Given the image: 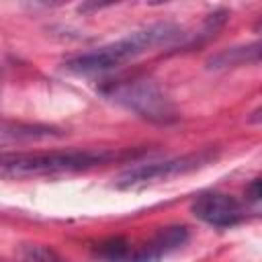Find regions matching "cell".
Listing matches in <instances>:
<instances>
[{
	"mask_svg": "<svg viewBox=\"0 0 262 262\" xmlns=\"http://www.w3.org/2000/svg\"><path fill=\"white\" fill-rule=\"evenodd\" d=\"M182 37V29L172 23H156L145 29L133 31L108 45H102L98 49H92L88 53H80L72 59H68L66 68L78 74H98L108 72L113 68H119L151 49L174 45Z\"/></svg>",
	"mask_w": 262,
	"mask_h": 262,
	"instance_id": "obj_1",
	"label": "cell"
},
{
	"mask_svg": "<svg viewBox=\"0 0 262 262\" xmlns=\"http://www.w3.org/2000/svg\"><path fill=\"white\" fill-rule=\"evenodd\" d=\"M117 158L106 149H68V151H16L0 154V174L6 176H39L78 172Z\"/></svg>",
	"mask_w": 262,
	"mask_h": 262,
	"instance_id": "obj_2",
	"label": "cell"
},
{
	"mask_svg": "<svg viewBox=\"0 0 262 262\" xmlns=\"http://www.w3.org/2000/svg\"><path fill=\"white\" fill-rule=\"evenodd\" d=\"M111 96L127 106L129 111L137 113L143 119L158 121V123H168L172 121L174 108L170 100L162 94V90L149 82V80H133V82H123L117 88H113Z\"/></svg>",
	"mask_w": 262,
	"mask_h": 262,
	"instance_id": "obj_3",
	"label": "cell"
},
{
	"mask_svg": "<svg viewBox=\"0 0 262 262\" xmlns=\"http://www.w3.org/2000/svg\"><path fill=\"white\" fill-rule=\"evenodd\" d=\"M209 154H190V156H180V158H172V160H164V162H154V164H141L135 166L127 172H123L117 180V184L121 188H135L147 182H156V180H166L172 178L176 174H184L190 172L203 164L209 162Z\"/></svg>",
	"mask_w": 262,
	"mask_h": 262,
	"instance_id": "obj_4",
	"label": "cell"
},
{
	"mask_svg": "<svg viewBox=\"0 0 262 262\" xmlns=\"http://www.w3.org/2000/svg\"><path fill=\"white\" fill-rule=\"evenodd\" d=\"M188 237L186 227L182 225H168L158 229L151 237L141 242L139 246H131L127 242V256L125 262H160L174 250H178Z\"/></svg>",
	"mask_w": 262,
	"mask_h": 262,
	"instance_id": "obj_5",
	"label": "cell"
},
{
	"mask_svg": "<svg viewBox=\"0 0 262 262\" xmlns=\"http://www.w3.org/2000/svg\"><path fill=\"white\" fill-rule=\"evenodd\" d=\"M192 215L215 227H231L244 219L242 205L223 192H205L199 194L190 207Z\"/></svg>",
	"mask_w": 262,
	"mask_h": 262,
	"instance_id": "obj_6",
	"label": "cell"
},
{
	"mask_svg": "<svg viewBox=\"0 0 262 262\" xmlns=\"http://www.w3.org/2000/svg\"><path fill=\"white\" fill-rule=\"evenodd\" d=\"M258 61V45L252 47H239V49H229L219 53L217 57L211 59V63H215V68H225V66H239L244 61Z\"/></svg>",
	"mask_w": 262,
	"mask_h": 262,
	"instance_id": "obj_7",
	"label": "cell"
},
{
	"mask_svg": "<svg viewBox=\"0 0 262 262\" xmlns=\"http://www.w3.org/2000/svg\"><path fill=\"white\" fill-rule=\"evenodd\" d=\"M20 262H59L57 256L41 246H29L27 250H23L20 254Z\"/></svg>",
	"mask_w": 262,
	"mask_h": 262,
	"instance_id": "obj_8",
	"label": "cell"
},
{
	"mask_svg": "<svg viewBox=\"0 0 262 262\" xmlns=\"http://www.w3.org/2000/svg\"><path fill=\"white\" fill-rule=\"evenodd\" d=\"M250 194H252V196H250L252 201H258V199H260V180H254V182H252Z\"/></svg>",
	"mask_w": 262,
	"mask_h": 262,
	"instance_id": "obj_9",
	"label": "cell"
}]
</instances>
